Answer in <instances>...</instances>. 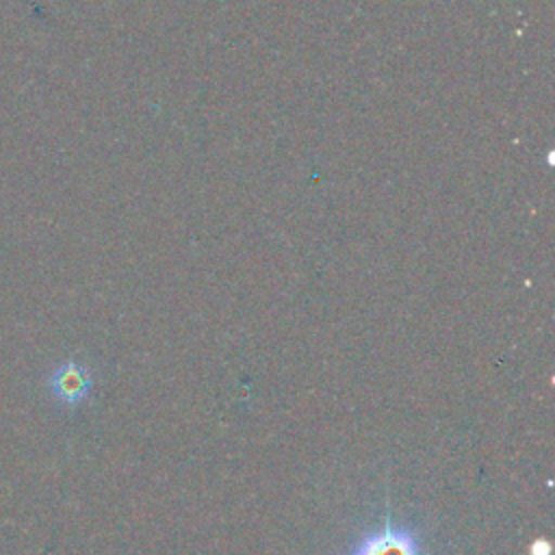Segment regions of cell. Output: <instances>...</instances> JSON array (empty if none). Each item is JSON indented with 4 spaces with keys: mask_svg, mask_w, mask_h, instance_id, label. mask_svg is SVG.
<instances>
[{
    "mask_svg": "<svg viewBox=\"0 0 555 555\" xmlns=\"http://www.w3.org/2000/svg\"><path fill=\"white\" fill-rule=\"evenodd\" d=\"M347 555H425L418 538L403 527H395L390 507L386 509L382 527L366 533Z\"/></svg>",
    "mask_w": 555,
    "mask_h": 555,
    "instance_id": "obj_1",
    "label": "cell"
},
{
    "mask_svg": "<svg viewBox=\"0 0 555 555\" xmlns=\"http://www.w3.org/2000/svg\"><path fill=\"white\" fill-rule=\"evenodd\" d=\"M91 371L76 360L61 362L48 377V388L65 405H78L80 401H85L91 392Z\"/></svg>",
    "mask_w": 555,
    "mask_h": 555,
    "instance_id": "obj_2",
    "label": "cell"
},
{
    "mask_svg": "<svg viewBox=\"0 0 555 555\" xmlns=\"http://www.w3.org/2000/svg\"><path fill=\"white\" fill-rule=\"evenodd\" d=\"M529 555H551V544H548L544 538H538V540L531 544Z\"/></svg>",
    "mask_w": 555,
    "mask_h": 555,
    "instance_id": "obj_3",
    "label": "cell"
}]
</instances>
